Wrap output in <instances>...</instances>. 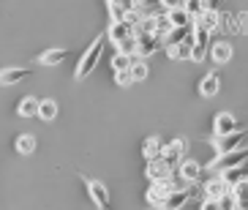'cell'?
<instances>
[{
    "label": "cell",
    "instance_id": "1",
    "mask_svg": "<svg viewBox=\"0 0 248 210\" xmlns=\"http://www.w3.org/2000/svg\"><path fill=\"white\" fill-rule=\"evenodd\" d=\"M104 47H107V36L93 38V44H90V47H88L85 52H82L79 63H77V74H74L77 80H85L88 74H93V71H95V65H98V60H101Z\"/></svg>",
    "mask_w": 248,
    "mask_h": 210
},
{
    "label": "cell",
    "instance_id": "2",
    "mask_svg": "<svg viewBox=\"0 0 248 210\" xmlns=\"http://www.w3.org/2000/svg\"><path fill=\"white\" fill-rule=\"evenodd\" d=\"M180 186H186V183H175L172 178H161V180H150V189H147V194H145L147 205H153V208H164V202H167V196L172 194L175 189H180Z\"/></svg>",
    "mask_w": 248,
    "mask_h": 210
},
{
    "label": "cell",
    "instance_id": "3",
    "mask_svg": "<svg viewBox=\"0 0 248 210\" xmlns=\"http://www.w3.org/2000/svg\"><path fill=\"white\" fill-rule=\"evenodd\" d=\"M243 161H248V145L234 147V150H226V153H218L213 161H207V169H210V172H224V169L237 167V164H243Z\"/></svg>",
    "mask_w": 248,
    "mask_h": 210
},
{
    "label": "cell",
    "instance_id": "4",
    "mask_svg": "<svg viewBox=\"0 0 248 210\" xmlns=\"http://www.w3.org/2000/svg\"><path fill=\"white\" fill-rule=\"evenodd\" d=\"M246 139H248V131L237 129V131H229V134H213L210 145L216 153H226V150H234V147H243Z\"/></svg>",
    "mask_w": 248,
    "mask_h": 210
},
{
    "label": "cell",
    "instance_id": "5",
    "mask_svg": "<svg viewBox=\"0 0 248 210\" xmlns=\"http://www.w3.org/2000/svg\"><path fill=\"white\" fill-rule=\"evenodd\" d=\"M207 49H210V30L197 28L194 25V38H191V60L194 63H202L207 58Z\"/></svg>",
    "mask_w": 248,
    "mask_h": 210
},
{
    "label": "cell",
    "instance_id": "6",
    "mask_svg": "<svg viewBox=\"0 0 248 210\" xmlns=\"http://www.w3.org/2000/svg\"><path fill=\"white\" fill-rule=\"evenodd\" d=\"M186 150H188V139H186V137H177V139H172L169 145H164V150H161V159L167 161L169 167L177 169V164L186 159Z\"/></svg>",
    "mask_w": 248,
    "mask_h": 210
},
{
    "label": "cell",
    "instance_id": "7",
    "mask_svg": "<svg viewBox=\"0 0 248 210\" xmlns=\"http://www.w3.org/2000/svg\"><path fill=\"white\" fill-rule=\"evenodd\" d=\"M85 186H88V196L95 208H109V189L101 180H85Z\"/></svg>",
    "mask_w": 248,
    "mask_h": 210
},
{
    "label": "cell",
    "instance_id": "8",
    "mask_svg": "<svg viewBox=\"0 0 248 210\" xmlns=\"http://www.w3.org/2000/svg\"><path fill=\"white\" fill-rule=\"evenodd\" d=\"M202 172H204V167L194 159H183L180 164H177V175H180L183 183H197L199 178H202Z\"/></svg>",
    "mask_w": 248,
    "mask_h": 210
},
{
    "label": "cell",
    "instance_id": "9",
    "mask_svg": "<svg viewBox=\"0 0 248 210\" xmlns=\"http://www.w3.org/2000/svg\"><path fill=\"white\" fill-rule=\"evenodd\" d=\"M237 129H243V126L237 123V117L232 112H218L213 117V134H229V131H237Z\"/></svg>",
    "mask_w": 248,
    "mask_h": 210
},
{
    "label": "cell",
    "instance_id": "10",
    "mask_svg": "<svg viewBox=\"0 0 248 210\" xmlns=\"http://www.w3.org/2000/svg\"><path fill=\"white\" fill-rule=\"evenodd\" d=\"M145 175H147V180H161V178H172L175 167H169L164 159H153V161H147Z\"/></svg>",
    "mask_w": 248,
    "mask_h": 210
},
{
    "label": "cell",
    "instance_id": "11",
    "mask_svg": "<svg viewBox=\"0 0 248 210\" xmlns=\"http://www.w3.org/2000/svg\"><path fill=\"white\" fill-rule=\"evenodd\" d=\"M158 44H164L158 36H153V33H147V36H139L137 38V49H134V55L142 60H147L150 55H153L155 49H158Z\"/></svg>",
    "mask_w": 248,
    "mask_h": 210
},
{
    "label": "cell",
    "instance_id": "12",
    "mask_svg": "<svg viewBox=\"0 0 248 210\" xmlns=\"http://www.w3.org/2000/svg\"><path fill=\"white\" fill-rule=\"evenodd\" d=\"M207 55L213 58V63H216V65H224V63L232 60V44H229V41H210Z\"/></svg>",
    "mask_w": 248,
    "mask_h": 210
},
{
    "label": "cell",
    "instance_id": "13",
    "mask_svg": "<svg viewBox=\"0 0 248 210\" xmlns=\"http://www.w3.org/2000/svg\"><path fill=\"white\" fill-rule=\"evenodd\" d=\"M191 194H194V189H191V183H186V186H180V189H175L172 194L167 196V202H164V208L167 210H177L183 208V205L191 199Z\"/></svg>",
    "mask_w": 248,
    "mask_h": 210
},
{
    "label": "cell",
    "instance_id": "14",
    "mask_svg": "<svg viewBox=\"0 0 248 210\" xmlns=\"http://www.w3.org/2000/svg\"><path fill=\"white\" fill-rule=\"evenodd\" d=\"M218 90H221V77H218V71L204 74L202 82H199V96H202V98H213V96H218Z\"/></svg>",
    "mask_w": 248,
    "mask_h": 210
},
{
    "label": "cell",
    "instance_id": "15",
    "mask_svg": "<svg viewBox=\"0 0 248 210\" xmlns=\"http://www.w3.org/2000/svg\"><path fill=\"white\" fill-rule=\"evenodd\" d=\"M226 194H229V183H226L218 172H216V178L204 180V196H213V199H224Z\"/></svg>",
    "mask_w": 248,
    "mask_h": 210
},
{
    "label": "cell",
    "instance_id": "16",
    "mask_svg": "<svg viewBox=\"0 0 248 210\" xmlns=\"http://www.w3.org/2000/svg\"><path fill=\"white\" fill-rule=\"evenodd\" d=\"M229 196H232V208L248 210V180L232 183V186H229Z\"/></svg>",
    "mask_w": 248,
    "mask_h": 210
},
{
    "label": "cell",
    "instance_id": "17",
    "mask_svg": "<svg viewBox=\"0 0 248 210\" xmlns=\"http://www.w3.org/2000/svg\"><path fill=\"white\" fill-rule=\"evenodd\" d=\"M191 38H194V33L180 44H164V49L172 60H191Z\"/></svg>",
    "mask_w": 248,
    "mask_h": 210
},
{
    "label": "cell",
    "instance_id": "18",
    "mask_svg": "<svg viewBox=\"0 0 248 210\" xmlns=\"http://www.w3.org/2000/svg\"><path fill=\"white\" fill-rule=\"evenodd\" d=\"M30 77V68H19V65H11V68H0V85H16Z\"/></svg>",
    "mask_w": 248,
    "mask_h": 210
},
{
    "label": "cell",
    "instance_id": "19",
    "mask_svg": "<svg viewBox=\"0 0 248 210\" xmlns=\"http://www.w3.org/2000/svg\"><path fill=\"white\" fill-rule=\"evenodd\" d=\"M194 25L213 33V30L218 28V8H204V11H199V14L194 16Z\"/></svg>",
    "mask_w": 248,
    "mask_h": 210
},
{
    "label": "cell",
    "instance_id": "20",
    "mask_svg": "<svg viewBox=\"0 0 248 210\" xmlns=\"http://www.w3.org/2000/svg\"><path fill=\"white\" fill-rule=\"evenodd\" d=\"M128 36H134L131 33V28L125 25V22H109V28H107V38H109V44H120V41H125Z\"/></svg>",
    "mask_w": 248,
    "mask_h": 210
},
{
    "label": "cell",
    "instance_id": "21",
    "mask_svg": "<svg viewBox=\"0 0 248 210\" xmlns=\"http://www.w3.org/2000/svg\"><path fill=\"white\" fill-rule=\"evenodd\" d=\"M167 16H169V22H172V28H188V25H194V16H191L183 6L169 8Z\"/></svg>",
    "mask_w": 248,
    "mask_h": 210
},
{
    "label": "cell",
    "instance_id": "22",
    "mask_svg": "<svg viewBox=\"0 0 248 210\" xmlns=\"http://www.w3.org/2000/svg\"><path fill=\"white\" fill-rule=\"evenodd\" d=\"M66 55H68L66 49H60V47H55V49L41 52V55H38V63H41V65H49V68H55V65H60L63 60H66Z\"/></svg>",
    "mask_w": 248,
    "mask_h": 210
},
{
    "label": "cell",
    "instance_id": "23",
    "mask_svg": "<svg viewBox=\"0 0 248 210\" xmlns=\"http://www.w3.org/2000/svg\"><path fill=\"white\" fill-rule=\"evenodd\" d=\"M221 178H224L229 186L232 183H240V180H246L248 178V161H243V164H237V167H229V169H224V172H218Z\"/></svg>",
    "mask_w": 248,
    "mask_h": 210
},
{
    "label": "cell",
    "instance_id": "24",
    "mask_svg": "<svg viewBox=\"0 0 248 210\" xmlns=\"http://www.w3.org/2000/svg\"><path fill=\"white\" fill-rule=\"evenodd\" d=\"M161 150H164V142H161V137H147L145 145H142V156H145V161L161 159Z\"/></svg>",
    "mask_w": 248,
    "mask_h": 210
},
{
    "label": "cell",
    "instance_id": "25",
    "mask_svg": "<svg viewBox=\"0 0 248 210\" xmlns=\"http://www.w3.org/2000/svg\"><path fill=\"white\" fill-rule=\"evenodd\" d=\"M14 150L19 153V156H33V153H36V137H33V134H19V137L14 139Z\"/></svg>",
    "mask_w": 248,
    "mask_h": 210
},
{
    "label": "cell",
    "instance_id": "26",
    "mask_svg": "<svg viewBox=\"0 0 248 210\" xmlns=\"http://www.w3.org/2000/svg\"><path fill=\"white\" fill-rule=\"evenodd\" d=\"M16 115L19 117H38V98L36 96H25L22 101L16 104Z\"/></svg>",
    "mask_w": 248,
    "mask_h": 210
},
{
    "label": "cell",
    "instance_id": "27",
    "mask_svg": "<svg viewBox=\"0 0 248 210\" xmlns=\"http://www.w3.org/2000/svg\"><path fill=\"white\" fill-rule=\"evenodd\" d=\"M169 30H172V22H169L167 11H164V14H155L153 16V36H158L161 41H164V36H167Z\"/></svg>",
    "mask_w": 248,
    "mask_h": 210
},
{
    "label": "cell",
    "instance_id": "28",
    "mask_svg": "<svg viewBox=\"0 0 248 210\" xmlns=\"http://www.w3.org/2000/svg\"><path fill=\"white\" fill-rule=\"evenodd\" d=\"M38 117L41 120H55L58 117V101H52V98L38 101Z\"/></svg>",
    "mask_w": 248,
    "mask_h": 210
},
{
    "label": "cell",
    "instance_id": "29",
    "mask_svg": "<svg viewBox=\"0 0 248 210\" xmlns=\"http://www.w3.org/2000/svg\"><path fill=\"white\" fill-rule=\"evenodd\" d=\"M128 68H131L134 82H145L147 74H150V68H147V63H145L142 58H139V60H131V65H128Z\"/></svg>",
    "mask_w": 248,
    "mask_h": 210
},
{
    "label": "cell",
    "instance_id": "30",
    "mask_svg": "<svg viewBox=\"0 0 248 210\" xmlns=\"http://www.w3.org/2000/svg\"><path fill=\"white\" fill-rule=\"evenodd\" d=\"M109 65H112V71H123V68H128V65H131V55H128V52L115 49V55H112Z\"/></svg>",
    "mask_w": 248,
    "mask_h": 210
},
{
    "label": "cell",
    "instance_id": "31",
    "mask_svg": "<svg viewBox=\"0 0 248 210\" xmlns=\"http://www.w3.org/2000/svg\"><path fill=\"white\" fill-rule=\"evenodd\" d=\"M107 8H109V22H123L125 11H128L123 3H109V0H107Z\"/></svg>",
    "mask_w": 248,
    "mask_h": 210
},
{
    "label": "cell",
    "instance_id": "32",
    "mask_svg": "<svg viewBox=\"0 0 248 210\" xmlns=\"http://www.w3.org/2000/svg\"><path fill=\"white\" fill-rule=\"evenodd\" d=\"M115 82H117L120 87H131V85H134L131 68H123V71H115Z\"/></svg>",
    "mask_w": 248,
    "mask_h": 210
},
{
    "label": "cell",
    "instance_id": "33",
    "mask_svg": "<svg viewBox=\"0 0 248 210\" xmlns=\"http://www.w3.org/2000/svg\"><path fill=\"white\" fill-rule=\"evenodd\" d=\"M183 8H186L191 16H197L199 11H204V0H183Z\"/></svg>",
    "mask_w": 248,
    "mask_h": 210
},
{
    "label": "cell",
    "instance_id": "34",
    "mask_svg": "<svg viewBox=\"0 0 248 210\" xmlns=\"http://www.w3.org/2000/svg\"><path fill=\"white\" fill-rule=\"evenodd\" d=\"M115 49H120V52H128V55H134V49H137V38H134V36H128L125 41H120V44H117Z\"/></svg>",
    "mask_w": 248,
    "mask_h": 210
},
{
    "label": "cell",
    "instance_id": "35",
    "mask_svg": "<svg viewBox=\"0 0 248 210\" xmlns=\"http://www.w3.org/2000/svg\"><path fill=\"white\" fill-rule=\"evenodd\" d=\"M158 3H161V8H167V11L175 8V6H183V0H158Z\"/></svg>",
    "mask_w": 248,
    "mask_h": 210
}]
</instances>
